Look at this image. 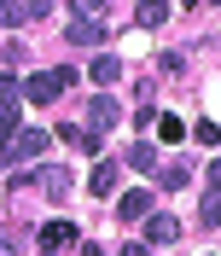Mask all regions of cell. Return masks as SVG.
<instances>
[{"label": "cell", "instance_id": "obj_11", "mask_svg": "<svg viewBox=\"0 0 221 256\" xmlns=\"http://www.w3.org/2000/svg\"><path fill=\"white\" fill-rule=\"evenodd\" d=\"M88 76H94L99 88H110V82L122 76V64H116V52H99V58H94V70H88Z\"/></svg>", "mask_w": 221, "mask_h": 256}, {"label": "cell", "instance_id": "obj_10", "mask_svg": "<svg viewBox=\"0 0 221 256\" xmlns=\"http://www.w3.org/2000/svg\"><path fill=\"white\" fill-rule=\"evenodd\" d=\"M88 192H94V198H110V192H116V163L99 158V163H94V175H88Z\"/></svg>", "mask_w": 221, "mask_h": 256}, {"label": "cell", "instance_id": "obj_4", "mask_svg": "<svg viewBox=\"0 0 221 256\" xmlns=\"http://www.w3.org/2000/svg\"><path fill=\"white\" fill-rule=\"evenodd\" d=\"M18 186H41L47 198H64V192L76 186V175H70V163H41L35 175H18Z\"/></svg>", "mask_w": 221, "mask_h": 256}, {"label": "cell", "instance_id": "obj_20", "mask_svg": "<svg viewBox=\"0 0 221 256\" xmlns=\"http://www.w3.org/2000/svg\"><path fill=\"white\" fill-rule=\"evenodd\" d=\"M0 99H18V76H12V70L0 76Z\"/></svg>", "mask_w": 221, "mask_h": 256}, {"label": "cell", "instance_id": "obj_14", "mask_svg": "<svg viewBox=\"0 0 221 256\" xmlns=\"http://www.w3.org/2000/svg\"><path fill=\"white\" fill-rule=\"evenodd\" d=\"M18 134V99H0V140Z\"/></svg>", "mask_w": 221, "mask_h": 256}, {"label": "cell", "instance_id": "obj_23", "mask_svg": "<svg viewBox=\"0 0 221 256\" xmlns=\"http://www.w3.org/2000/svg\"><path fill=\"white\" fill-rule=\"evenodd\" d=\"M88 256H99V244H88Z\"/></svg>", "mask_w": 221, "mask_h": 256}, {"label": "cell", "instance_id": "obj_12", "mask_svg": "<svg viewBox=\"0 0 221 256\" xmlns=\"http://www.w3.org/2000/svg\"><path fill=\"white\" fill-rule=\"evenodd\" d=\"M64 146H82L88 158H99V152H105V140H99V134H88V128H64Z\"/></svg>", "mask_w": 221, "mask_h": 256}, {"label": "cell", "instance_id": "obj_3", "mask_svg": "<svg viewBox=\"0 0 221 256\" xmlns=\"http://www.w3.org/2000/svg\"><path fill=\"white\" fill-rule=\"evenodd\" d=\"M47 134H41V128H18L12 140H0V169H18V163H30V158H41V152H47Z\"/></svg>", "mask_w": 221, "mask_h": 256}, {"label": "cell", "instance_id": "obj_22", "mask_svg": "<svg viewBox=\"0 0 221 256\" xmlns=\"http://www.w3.org/2000/svg\"><path fill=\"white\" fill-rule=\"evenodd\" d=\"M146 250H152V244H122V256H146Z\"/></svg>", "mask_w": 221, "mask_h": 256}, {"label": "cell", "instance_id": "obj_16", "mask_svg": "<svg viewBox=\"0 0 221 256\" xmlns=\"http://www.w3.org/2000/svg\"><path fill=\"white\" fill-rule=\"evenodd\" d=\"M158 134H163V140H180L186 128H180V116H158Z\"/></svg>", "mask_w": 221, "mask_h": 256}, {"label": "cell", "instance_id": "obj_19", "mask_svg": "<svg viewBox=\"0 0 221 256\" xmlns=\"http://www.w3.org/2000/svg\"><path fill=\"white\" fill-rule=\"evenodd\" d=\"M128 163L134 169H152V146H128Z\"/></svg>", "mask_w": 221, "mask_h": 256}, {"label": "cell", "instance_id": "obj_15", "mask_svg": "<svg viewBox=\"0 0 221 256\" xmlns=\"http://www.w3.org/2000/svg\"><path fill=\"white\" fill-rule=\"evenodd\" d=\"M158 180H163V186H169V192H174V186H186V163H169V169H163Z\"/></svg>", "mask_w": 221, "mask_h": 256}, {"label": "cell", "instance_id": "obj_24", "mask_svg": "<svg viewBox=\"0 0 221 256\" xmlns=\"http://www.w3.org/2000/svg\"><path fill=\"white\" fill-rule=\"evenodd\" d=\"M0 192H6V186H0Z\"/></svg>", "mask_w": 221, "mask_h": 256}, {"label": "cell", "instance_id": "obj_13", "mask_svg": "<svg viewBox=\"0 0 221 256\" xmlns=\"http://www.w3.org/2000/svg\"><path fill=\"white\" fill-rule=\"evenodd\" d=\"M163 18H169V6H163V0H146L140 12H134V24H140V30H152V24H163Z\"/></svg>", "mask_w": 221, "mask_h": 256}, {"label": "cell", "instance_id": "obj_1", "mask_svg": "<svg viewBox=\"0 0 221 256\" xmlns=\"http://www.w3.org/2000/svg\"><path fill=\"white\" fill-rule=\"evenodd\" d=\"M105 12H110V6H99V0H82L76 18L64 24V41H70V47H99V41H105Z\"/></svg>", "mask_w": 221, "mask_h": 256}, {"label": "cell", "instance_id": "obj_6", "mask_svg": "<svg viewBox=\"0 0 221 256\" xmlns=\"http://www.w3.org/2000/svg\"><path fill=\"white\" fill-rule=\"evenodd\" d=\"M122 122V105H116V99H94V105H88V134H105V128H116Z\"/></svg>", "mask_w": 221, "mask_h": 256}, {"label": "cell", "instance_id": "obj_8", "mask_svg": "<svg viewBox=\"0 0 221 256\" xmlns=\"http://www.w3.org/2000/svg\"><path fill=\"white\" fill-rule=\"evenodd\" d=\"M116 216H122V222H140V216H152V186L122 192V198H116Z\"/></svg>", "mask_w": 221, "mask_h": 256}, {"label": "cell", "instance_id": "obj_17", "mask_svg": "<svg viewBox=\"0 0 221 256\" xmlns=\"http://www.w3.org/2000/svg\"><path fill=\"white\" fill-rule=\"evenodd\" d=\"M192 134H198V146H221V128H216V122H198Z\"/></svg>", "mask_w": 221, "mask_h": 256}, {"label": "cell", "instance_id": "obj_5", "mask_svg": "<svg viewBox=\"0 0 221 256\" xmlns=\"http://www.w3.org/2000/svg\"><path fill=\"white\" fill-rule=\"evenodd\" d=\"M41 12H47V0H0V30H18V24H30Z\"/></svg>", "mask_w": 221, "mask_h": 256}, {"label": "cell", "instance_id": "obj_2", "mask_svg": "<svg viewBox=\"0 0 221 256\" xmlns=\"http://www.w3.org/2000/svg\"><path fill=\"white\" fill-rule=\"evenodd\" d=\"M70 88H76V70H70V64H52V70H35V76L24 82V99H30V105H52V99L70 94Z\"/></svg>", "mask_w": 221, "mask_h": 256}, {"label": "cell", "instance_id": "obj_21", "mask_svg": "<svg viewBox=\"0 0 221 256\" xmlns=\"http://www.w3.org/2000/svg\"><path fill=\"white\" fill-rule=\"evenodd\" d=\"M210 192H216V204H221V158L210 163Z\"/></svg>", "mask_w": 221, "mask_h": 256}, {"label": "cell", "instance_id": "obj_9", "mask_svg": "<svg viewBox=\"0 0 221 256\" xmlns=\"http://www.w3.org/2000/svg\"><path fill=\"white\" fill-rule=\"evenodd\" d=\"M180 239V222H174V216H152V222H146V244H174Z\"/></svg>", "mask_w": 221, "mask_h": 256}, {"label": "cell", "instance_id": "obj_7", "mask_svg": "<svg viewBox=\"0 0 221 256\" xmlns=\"http://www.w3.org/2000/svg\"><path fill=\"white\" fill-rule=\"evenodd\" d=\"M76 239H82V233H76L70 222H47V227H41V256H58V250H70Z\"/></svg>", "mask_w": 221, "mask_h": 256}, {"label": "cell", "instance_id": "obj_18", "mask_svg": "<svg viewBox=\"0 0 221 256\" xmlns=\"http://www.w3.org/2000/svg\"><path fill=\"white\" fill-rule=\"evenodd\" d=\"M198 222H204V227H221V204H216V198H204V210H198Z\"/></svg>", "mask_w": 221, "mask_h": 256}]
</instances>
